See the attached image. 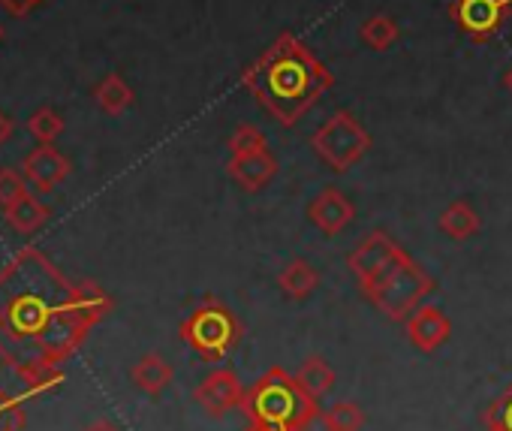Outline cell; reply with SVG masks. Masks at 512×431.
I'll return each mask as SVG.
<instances>
[{"label": "cell", "instance_id": "6", "mask_svg": "<svg viewBox=\"0 0 512 431\" xmlns=\"http://www.w3.org/2000/svg\"><path fill=\"white\" fill-rule=\"evenodd\" d=\"M407 251L392 239V236H386V233H380V230H374V233H368L353 251H350V257H347V266H350V272L356 275V281H359V290L362 293H368L401 257H404Z\"/></svg>", "mask_w": 512, "mask_h": 431}, {"label": "cell", "instance_id": "8", "mask_svg": "<svg viewBox=\"0 0 512 431\" xmlns=\"http://www.w3.org/2000/svg\"><path fill=\"white\" fill-rule=\"evenodd\" d=\"M244 383L238 380V374L232 368H214L211 374L202 377V383L193 389L196 404L208 413V416H223L229 410H238L244 401Z\"/></svg>", "mask_w": 512, "mask_h": 431}, {"label": "cell", "instance_id": "11", "mask_svg": "<svg viewBox=\"0 0 512 431\" xmlns=\"http://www.w3.org/2000/svg\"><path fill=\"white\" fill-rule=\"evenodd\" d=\"M229 178L244 190V193H260L269 187L278 175V157L269 148L250 151V154H229L226 160Z\"/></svg>", "mask_w": 512, "mask_h": 431}, {"label": "cell", "instance_id": "12", "mask_svg": "<svg viewBox=\"0 0 512 431\" xmlns=\"http://www.w3.org/2000/svg\"><path fill=\"white\" fill-rule=\"evenodd\" d=\"M172 377H175V368L172 362H166L160 353H145L133 368H130V380L139 392H145L148 398H157L163 395L169 386H172Z\"/></svg>", "mask_w": 512, "mask_h": 431}, {"label": "cell", "instance_id": "22", "mask_svg": "<svg viewBox=\"0 0 512 431\" xmlns=\"http://www.w3.org/2000/svg\"><path fill=\"white\" fill-rule=\"evenodd\" d=\"M244 431H287V428H275V425H256V422H250Z\"/></svg>", "mask_w": 512, "mask_h": 431}, {"label": "cell", "instance_id": "14", "mask_svg": "<svg viewBox=\"0 0 512 431\" xmlns=\"http://www.w3.org/2000/svg\"><path fill=\"white\" fill-rule=\"evenodd\" d=\"M278 287L284 290L287 299L293 302H305L314 296V290L320 287V272L308 263V260H290L281 275H278Z\"/></svg>", "mask_w": 512, "mask_h": 431}, {"label": "cell", "instance_id": "4", "mask_svg": "<svg viewBox=\"0 0 512 431\" xmlns=\"http://www.w3.org/2000/svg\"><path fill=\"white\" fill-rule=\"evenodd\" d=\"M181 338L205 362H223L241 341V323L223 302L205 296L202 305H196L181 323Z\"/></svg>", "mask_w": 512, "mask_h": 431}, {"label": "cell", "instance_id": "9", "mask_svg": "<svg viewBox=\"0 0 512 431\" xmlns=\"http://www.w3.org/2000/svg\"><path fill=\"white\" fill-rule=\"evenodd\" d=\"M308 221L329 239L341 236L353 221H356V205L350 202L347 193H341L338 187H323L311 205H308Z\"/></svg>", "mask_w": 512, "mask_h": 431}, {"label": "cell", "instance_id": "7", "mask_svg": "<svg viewBox=\"0 0 512 431\" xmlns=\"http://www.w3.org/2000/svg\"><path fill=\"white\" fill-rule=\"evenodd\" d=\"M512 0H452L449 16L473 43H488L506 22Z\"/></svg>", "mask_w": 512, "mask_h": 431}, {"label": "cell", "instance_id": "15", "mask_svg": "<svg viewBox=\"0 0 512 431\" xmlns=\"http://www.w3.org/2000/svg\"><path fill=\"white\" fill-rule=\"evenodd\" d=\"M296 380L299 386L311 395V398H323L326 392H332L335 386V368L323 359V356H308L302 362V368L296 371Z\"/></svg>", "mask_w": 512, "mask_h": 431}, {"label": "cell", "instance_id": "20", "mask_svg": "<svg viewBox=\"0 0 512 431\" xmlns=\"http://www.w3.org/2000/svg\"><path fill=\"white\" fill-rule=\"evenodd\" d=\"M296 431H332L329 419H326V410H317L311 419H305Z\"/></svg>", "mask_w": 512, "mask_h": 431}, {"label": "cell", "instance_id": "23", "mask_svg": "<svg viewBox=\"0 0 512 431\" xmlns=\"http://www.w3.org/2000/svg\"><path fill=\"white\" fill-rule=\"evenodd\" d=\"M503 85H506V91L512 94V67L506 70V76H503Z\"/></svg>", "mask_w": 512, "mask_h": 431}, {"label": "cell", "instance_id": "24", "mask_svg": "<svg viewBox=\"0 0 512 431\" xmlns=\"http://www.w3.org/2000/svg\"><path fill=\"white\" fill-rule=\"evenodd\" d=\"M482 431H506L503 425H482Z\"/></svg>", "mask_w": 512, "mask_h": 431}, {"label": "cell", "instance_id": "1", "mask_svg": "<svg viewBox=\"0 0 512 431\" xmlns=\"http://www.w3.org/2000/svg\"><path fill=\"white\" fill-rule=\"evenodd\" d=\"M329 67L293 34H281L244 73L241 85L278 124L293 127L332 88Z\"/></svg>", "mask_w": 512, "mask_h": 431}, {"label": "cell", "instance_id": "16", "mask_svg": "<svg viewBox=\"0 0 512 431\" xmlns=\"http://www.w3.org/2000/svg\"><path fill=\"white\" fill-rule=\"evenodd\" d=\"M398 34H401V31H398V22H395L392 16H383V13H374V16L365 19L362 28H359L362 43H365L368 49H374V52H386L389 46H395Z\"/></svg>", "mask_w": 512, "mask_h": 431}, {"label": "cell", "instance_id": "10", "mask_svg": "<svg viewBox=\"0 0 512 431\" xmlns=\"http://www.w3.org/2000/svg\"><path fill=\"white\" fill-rule=\"evenodd\" d=\"M404 332H407V341L419 350V353H437L449 335H452V323L446 317L443 308L437 305H419L407 320H404Z\"/></svg>", "mask_w": 512, "mask_h": 431}, {"label": "cell", "instance_id": "17", "mask_svg": "<svg viewBox=\"0 0 512 431\" xmlns=\"http://www.w3.org/2000/svg\"><path fill=\"white\" fill-rule=\"evenodd\" d=\"M326 419H329L332 431H362L368 422L362 404H356V401H335L326 410Z\"/></svg>", "mask_w": 512, "mask_h": 431}, {"label": "cell", "instance_id": "19", "mask_svg": "<svg viewBox=\"0 0 512 431\" xmlns=\"http://www.w3.org/2000/svg\"><path fill=\"white\" fill-rule=\"evenodd\" d=\"M482 425H503L512 431V383L482 410Z\"/></svg>", "mask_w": 512, "mask_h": 431}, {"label": "cell", "instance_id": "2", "mask_svg": "<svg viewBox=\"0 0 512 431\" xmlns=\"http://www.w3.org/2000/svg\"><path fill=\"white\" fill-rule=\"evenodd\" d=\"M238 410L247 416V422L296 431L305 419H311L320 410V401L299 386L296 374L275 365L256 377L253 386H247Z\"/></svg>", "mask_w": 512, "mask_h": 431}, {"label": "cell", "instance_id": "3", "mask_svg": "<svg viewBox=\"0 0 512 431\" xmlns=\"http://www.w3.org/2000/svg\"><path fill=\"white\" fill-rule=\"evenodd\" d=\"M434 293V278L422 263H416L410 254H404L368 293H362L380 314H386L395 323H404L425 299Z\"/></svg>", "mask_w": 512, "mask_h": 431}, {"label": "cell", "instance_id": "5", "mask_svg": "<svg viewBox=\"0 0 512 431\" xmlns=\"http://www.w3.org/2000/svg\"><path fill=\"white\" fill-rule=\"evenodd\" d=\"M314 154L332 169L347 172L353 169L371 148V133L356 121L350 112H335L314 136H311Z\"/></svg>", "mask_w": 512, "mask_h": 431}, {"label": "cell", "instance_id": "13", "mask_svg": "<svg viewBox=\"0 0 512 431\" xmlns=\"http://www.w3.org/2000/svg\"><path fill=\"white\" fill-rule=\"evenodd\" d=\"M437 227L443 236H449L452 242H467L473 239L479 230H482V218L476 214V208L464 199H455L449 202L443 211H440V218H437Z\"/></svg>", "mask_w": 512, "mask_h": 431}, {"label": "cell", "instance_id": "21", "mask_svg": "<svg viewBox=\"0 0 512 431\" xmlns=\"http://www.w3.org/2000/svg\"><path fill=\"white\" fill-rule=\"evenodd\" d=\"M82 431H121L112 419H94V422H88Z\"/></svg>", "mask_w": 512, "mask_h": 431}, {"label": "cell", "instance_id": "18", "mask_svg": "<svg viewBox=\"0 0 512 431\" xmlns=\"http://www.w3.org/2000/svg\"><path fill=\"white\" fill-rule=\"evenodd\" d=\"M260 148H269V142H266L263 130L253 124H238L235 133L229 136V154H250Z\"/></svg>", "mask_w": 512, "mask_h": 431}]
</instances>
